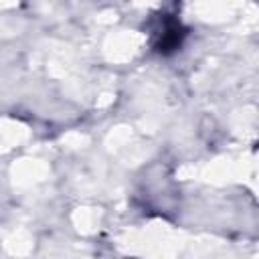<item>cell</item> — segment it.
Returning <instances> with one entry per match:
<instances>
[{"instance_id": "obj_1", "label": "cell", "mask_w": 259, "mask_h": 259, "mask_svg": "<svg viewBox=\"0 0 259 259\" xmlns=\"http://www.w3.org/2000/svg\"><path fill=\"white\" fill-rule=\"evenodd\" d=\"M184 28L180 24L178 18L170 16V14H162L158 18V24L154 28V47L158 53L166 55V53H174L184 38Z\"/></svg>"}]
</instances>
